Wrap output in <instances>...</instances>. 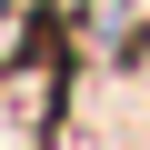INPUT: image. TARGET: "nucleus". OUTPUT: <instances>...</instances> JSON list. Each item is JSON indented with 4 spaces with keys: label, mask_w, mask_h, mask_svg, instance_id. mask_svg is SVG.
Instances as JSON below:
<instances>
[{
    "label": "nucleus",
    "mask_w": 150,
    "mask_h": 150,
    "mask_svg": "<svg viewBox=\"0 0 150 150\" xmlns=\"http://www.w3.org/2000/svg\"><path fill=\"white\" fill-rule=\"evenodd\" d=\"M70 120V30L40 0L0 10V150H60Z\"/></svg>",
    "instance_id": "obj_1"
}]
</instances>
